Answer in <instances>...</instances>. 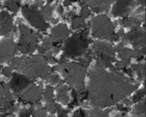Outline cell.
I'll list each match as a JSON object with an SVG mask.
<instances>
[{"instance_id": "6da1fadb", "label": "cell", "mask_w": 146, "mask_h": 117, "mask_svg": "<svg viewBox=\"0 0 146 117\" xmlns=\"http://www.w3.org/2000/svg\"><path fill=\"white\" fill-rule=\"evenodd\" d=\"M136 88L137 85L121 73H108L100 65L91 71L89 94L91 101L97 106L112 105Z\"/></svg>"}, {"instance_id": "7a4b0ae2", "label": "cell", "mask_w": 146, "mask_h": 117, "mask_svg": "<svg viewBox=\"0 0 146 117\" xmlns=\"http://www.w3.org/2000/svg\"><path fill=\"white\" fill-rule=\"evenodd\" d=\"M16 70L21 71L27 78L46 77L50 75V68L46 64V59L41 55L30 58H20Z\"/></svg>"}, {"instance_id": "3957f363", "label": "cell", "mask_w": 146, "mask_h": 117, "mask_svg": "<svg viewBox=\"0 0 146 117\" xmlns=\"http://www.w3.org/2000/svg\"><path fill=\"white\" fill-rule=\"evenodd\" d=\"M58 69L67 82L79 91L83 90V82L86 75L85 65L77 63H64L59 64Z\"/></svg>"}, {"instance_id": "277c9868", "label": "cell", "mask_w": 146, "mask_h": 117, "mask_svg": "<svg viewBox=\"0 0 146 117\" xmlns=\"http://www.w3.org/2000/svg\"><path fill=\"white\" fill-rule=\"evenodd\" d=\"M88 45V30L80 33H75L66 42L62 57L66 59L84 55L86 53Z\"/></svg>"}, {"instance_id": "5b68a950", "label": "cell", "mask_w": 146, "mask_h": 117, "mask_svg": "<svg viewBox=\"0 0 146 117\" xmlns=\"http://www.w3.org/2000/svg\"><path fill=\"white\" fill-rule=\"evenodd\" d=\"M92 34L97 37H102L109 40H114V25L106 15H98L92 19Z\"/></svg>"}, {"instance_id": "8992f818", "label": "cell", "mask_w": 146, "mask_h": 117, "mask_svg": "<svg viewBox=\"0 0 146 117\" xmlns=\"http://www.w3.org/2000/svg\"><path fill=\"white\" fill-rule=\"evenodd\" d=\"M19 29L21 34V37L19 41L16 48L22 54H31L37 48L38 36L33 33L25 25L21 24Z\"/></svg>"}, {"instance_id": "52a82bcc", "label": "cell", "mask_w": 146, "mask_h": 117, "mask_svg": "<svg viewBox=\"0 0 146 117\" xmlns=\"http://www.w3.org/2000/svg\"><path fill=\"white\" fill-rule=\"evenodd\" d=\"M22 13L26 19L30 22L32 25L35 28L38 29L39 31H45L48 28V24L44 20L43 16L39 14L36 7L34 6H24L22 8Z\"/></svg>"}, {"instance_id": "ba28073f", "label": "cell", "mask_w": 146, "mask_h": 117, "mask_svg": "<svg viewBox=\"0 0 146 117\" xmlns=\"http://www.w3.org/2000/svg\"><path fill=\"white\" fill-rule=\"evenodd\" d=\"M15 49L16 45L11 39L0 41V63L9 61Z\"/></svg>"}, {"instance_id": "9c48e42d", "label": "cell", "mask_w": 146, "mask_h": 117, "mask_svg": "<svg viewBox=\"0 0 146 117\" xmlns=\"http://www.w3.org/2000/svg\"><path fill=\"white\" fill-rule=\"evenodd\" d=\"M123 42H131L135 48H144L145 46V32L140 28H136L133 31L124 36Z\"/></svg>"}, {"instance_id": "30bf717a", "label": "cell", "mask_w": 146, "mask_h": 117, "mask_svg": "<svg viewBox=\"0 0 146 117\" xmlns=\"http://www.w3.org/2000/svg\"><path fill=\"white\" fill-rule=\"evenodd\" d=\"M136 5L133 0H117L113 8L112 14L115 16H126Z\"/></svg>"}, {"instance_id": "8fae6325", "label": "cell", "mask_w": 146, "mask_h": 117, "mask_svg": "<svg viewBox=\"0 0 146 117\" xmlns=\"http://www.w3.org/2000/svg\"><path fill=\"white\" fill-rule=\"evenodd\" d=\"M68 34H69V30L68 29L67 25L64 24H60L52 29L51 33L48 37L50 40L51 43L55 44L56 42L64 40L68 36Z\"/></svg>"}, {"instance_id": "7c38bea8", "label": "cell", "mask_w": 146, "mask_h": 117, "mask_svg": "<svg viewBox=\"0 0 146 117\" xmlns=\"http://www.w3.org/2000/svg\"><path fill=\"white\" fill-rule=\"evenodd\" d=\"M12 31H15L12 17L6 11H2L0 14V34L7 36Z\"/></svg>"}, {"instance_id": "4fadbf2b", "label": "cell", "mask_w": 146, "mask_h": 117, "mask_svg": "<svg viewBox=\"0 0 146 117\" xmlns=\"http://www.w3.org/2000/svg\"><path fill=\"white\" fill-rule=\"evenodd\" d=\"M114 0H86L85 4L90 6L94 11L100 12L108 9Z\"/></svg>"}, {"instance_id": "5bb4252c", "label": "cell", "mask_w": 146, "mask_h": 117, "mask_svg": "<svg viewBox=\"0 0 146 117\" xmlns=\"http://www.w3.org/2000/svg\"><path fill=\"white\" fill-rule=\"evenodd\" d=\"M68 89L66 86H61L57 89V99L63 104H67L69 100L68 97Z\"/></svg>"}, {"instance_id": "9a60e30c", "label": "cell", "mask_w": 146, "mask_h": 117, "mask_svg": "<svg viewBox=\"0 0 146 117\" xmlns=\"http://www.w3.org/2000/svg\"><path fill=\"white\" fill-rule=\"evenodd\" d=\"M142 20L140 18L138 17H131V18H127L123 20V25L125 27H130V26H139L140 25Z\"/></svg>"}, {"instance_id": "2e32d148", "label": "cell", "mask_w": 146, "mask_h": 117, "mask_svg": "<svg viewBox=\"0 0 146 117\" xmlns=\"http://www.w3.org/2000/svg\"><path fill=\"white\" fill-rule=\"evenodd\" d=\"M84 117H109L108 111H103L100 110H91L90 111H87L85 113Z\"/></svg>"}, {"instance_id": "e0dca14e", "label": "cell", "mask_w": 146, "mask_h": 117, "mask_svg": "<svg viewBox=\"0 0 146 117\" xmlns=\"http://www.w3.org/2000/svg\"><path fill=\"white\" fill-rule=\"evenodd\" d=\"M21 4V0H6L5 6L12 12H17Z\"/></svg>"}, {"instance_id": "ac0fdd59", "label": "cell", "mask_w": 146, "mask_h": 117, "mask_svg": "<svg viewBox=\"0 0 146 117\" xmlns=\"http://www.w3.org/2000/svg\"><path fill=\"white\" fill-rule=\"evenodd\" d=\"M54 9V6L53 5H47L45 7H44L42 8V16L43 18L44 17L46 20H51L52 19V12Z\"/></svg>"}, {"instance_id": "d6986e66", "label": "cell", "mask_w": 146, "mask_h": 117, "mask_svg": "<svg viewBox=\"0 0 146 117\" xmlns=\"http://www.w3.org/2000/svg\"><path fill=\"white\" fill-rule=\"evenodd\" d=\"M133 117H145V104L144 103H139L135 106Z\"/></svg>"}, {"instance_id": "ffe728a7", "label": "cell", "mask_w": 146, "mask_h": 117, "mask_svg": "<svg viewBox=\"0 0 146 117\" xmlns=\"http://www.w3.org/2000/svg\"><path fill=\"white\" fill-rule=\"evenodd\" d=\"M85 25H86V23L84 21V19H82L81 17H75L73 19L72 26L74 29H78V28L83 27Z\"/></svg>"}, {"instance_id": "44dd1931", "label": "cell", "mask_w": 146, "mask_h": 117, "mask_svg": "<svg viewBox=\"0 0 146 117\" xmlns=\"http://www.w3.org/2000/svg\"><path fill=\"white\" fill-rule=\"evenodd\" d=\"M43 97H44V99L45 100L46 103L53 101V89L50 87H48L45 89V91L43 94Z\"/></svg>"}, {"instance_id": "7402d4cb", "label": "cell", "mask_w": 146, "mask_h": 117, "mask_svg": "<svg viewBox=\"0 0 146 117\" xmlns=\"http://www.w3.org/2000/svg\"><path fill=\"white\" fill-rule=\"evenodd\" d=\"M133 70L138 73L139 76H140V78L144 79L145 76V65L144 64H138L133 66Z\"/></svg>"}, {"instance_id": "603a6c76", "label": "cell", "mask_w": 146, "mask_h": 117, "mask_svg": "<svg viewBox=\"0 0 146 117\" xmlns=\"http://www.w3.org/2000/svg\"><path fill=\"white\" fill-rule=\"evenodd\" d=\"M90 14H91V12H90L88 6H86V4H85V3H83L82 4V10H81V18L86 19L90 15Z\"/></svg>"}, {"instance_id": "cb8c5ba5", "label": "cell", "mask_w": 146, "mask_h": 117, "mask_svg": "<svg viewBox=\"0 0 146 117\" xmlns=\"http://www.w3.org/2000/svg\"><path fill=\"white\" fill-rule=\"evenodd\" d=\"M34 116L35 117H47L46 115V112L43 109H37L36 111H35V114H34Z\"/></svg>"}, {"instance_id": "d4e9b609", "label": "cell", "mask_w": 146, "mask_h": 117, "mask_svg": "<svg viewBox=\"0 0 146 117\" xmlns=\"http://www.w3.org/2000/svg\"><path fill=\"white\" fill-rule=\"evenodd\" d=\"M11 71H12V69L10 67H6L3 70V73L8 77H9L11 76Z\"/></svg>"}, {"instance_id": "484cf974", "label": "cell", "mask_w": 146, "mask_h": 117, "mask_svg": "<svg viewBox=\"0 0 146 117\" xmlns=\"http://www.w3.org/2000/svg\"><path fill=\"white\" fill-rule=\"evenodd\" d=\"M31 113H32V111H30V110H29L23 111V112L21 113V115L20 116V117H29V116L31 115Z\"/></svg>"}, {"instance_id": "4316f807", "label": "cell", "mask_w": 146, "mask_h": 117, "mask_svg": "<svg viewBox=\"0 0 146 117\" xmlns=\"http://www.w3.org/2000/svg\"><path fill=\"white\" fill-rule=\"evenodd\" d=\"M35 6L34 7H38V6H42L43 5V0H35Z\"/></svg>"}, {"instance_id": "83f0119b", "label": "cell", "mask_w": 146, "mask_h": 117, "mask_svg": "<svg viewBox=\"0 0 146 117\" xmlns=\"http://www.w3.org/2000/svg\"><path fill=\"white\" fill-rule=\"evenodd\" d=\"M74 117H84V116H82L80 112H76Z\"/></svg>"}, {"instance_id": "f1b7e54d", "label": "cell", "mask_w": 146, "mask_h": 117, "mask_svg": "<svg viewBox=\"0 0 146 117\" xmlns=\"http://www.w3.org/2000/svg\"><path fill=\"white\" fill-rule=\"evenodd\" d=\"M49 2H51V1H53V0H48Z\"/></svg>"}, {"instance_id": "f546056e", "label": "cell", "mask_w": 146, "mask_h": 117, "mask_svg": "<svg viewBox=\"0 0 146 117\" xmlns=\"http://www.w3.org/2000/svg\"><path fill=\"white\" fill-rule=\"evenodd\" d=\"M69 1H77V0H69Z\"/></svg>"}, {"instance_id": "4dcf8cb0", "label": "cell", "mask_w": 146, "mask_h": 117, "mask_svg": "<svg viewBox=\"0 0 146 117\" xmlns=\"http://www.w3.org/2000/svg\"><path fill=\"white\" fill-rule=\"evenodd\" d=\"M0 70H1V67H0Z\"/></svg>"}]
</instances>
